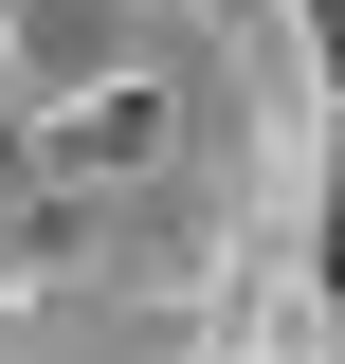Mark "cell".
<instances>
[{"label": "cell", "instance_id": "obj_1", "mask_svg": "<svg viewBox=\"0 0 345 364\" xmlns=\"http://www.w3.org/2000/svg\"><path fill=\"white\" fill-rule=\"evenodd\" d=\"M327 0H0V364H255L327 291Z\"/></svg>", "mask_w": 345, "mask_h": 364}, {"label": "cell", "instance_id": "obj_2", "mask_svg": "<svg viewBox=\"0 0 345 364\" xmlns=\"http://www.w3.org/2000/svg\"><path fill=\"white\" fill-rule=\"evenodd\" d=\"M255 364H345V273H327V291H309V310H291V328H273V346H255Z\"/></svg>", "mask_w": 345, "mask_h": 364}, {"label": "cell", "instance_id": "obj_3", "mask_svg": "<svg viewBox=\"0 0 345 364\" xmlns=\"http://www.w3.org/2000/svg\"><path fill=\"white\" fill-rule=\"evenodd\" d=\"M327 182H345V109H327Z\"/></svg>", "mask_w": 345, "mask_h": 364}]
</instances>
